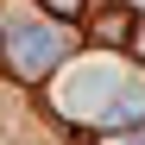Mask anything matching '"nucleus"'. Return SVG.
Returning a JSON list of instances; mask_svg holds the SVG:
<instances>
[{
	"mask_svg": "<svg viewBox=\"0 0 145 145\" xmlns=\"http://www.w3.org/2000/svg\"><path fill=\"white\" fill-rule=\"evenodd\" d=\"M120 145H145V139H120Z\"/></svg>",
	"mask_w": 145,
	"mask_h": 145,
	"instance_id": "nucleus-2",
	"label": "nucleus"
},
{
	"mask_svg": "<svg viewBox=\"0 0 145 145\" xmlns=\"http://www.w3.org/2000/svg\"><path fill=\"white\" fill-rule=\"evenodd\" d=\"M63 51V38H57V25H44V19H19V69H44V63H51Z\"/></svg>",
	"mask_w": 145,
	"mask_h": 145,
	"instance_id": "nucleus-1",
	"label": "nucleus"
}]
</instances>
